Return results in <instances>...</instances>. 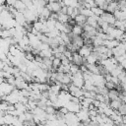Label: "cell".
Masks as SVG:
<instances>
[{
	"label": "cell",
	"mask_w": 126,
	"mask_h": 126,
	"mask_svg": "<svg viewBox=\"0 0 126 126\" xmlns=\"http://www.w3.org/2000/svg\"><path fill=\"white\" fill-rule=\"evenodd\" d=\"M71 79H72L71 82H72V84H73L74 86L83 89L84 84H85V80H84V77H83V73H82L80 70H79L77 73L73 74Z\"/></svg>",
	"instance_id": "cell-1"
},
{
	"label": "cell",
	"mask_w": 126,
	"mask_h": 126,
	"mask_svg": "<svg viewBox=\"0 0 126 126\" xmlns=\"http://www.w3.org/2000/svg\"><path fill=\"white\" fill-rule=\"evenodd\" d=\"M92 81L95 87L101 88V87L105 86V79H104V76L101 74H93L92 75Z\"/></svg>",
	"instance_id": "cell-2"
},
{
	"label": "cell",
	"mask_w": 126,
	"mask_h": 126,
	"mask_svg": "<svg viewBox=\"0 0 126 126\" xmlns=\"http://www.w3.org/2000/svg\"><path fill=\"white\" fill-rule=\"evenodd\" d=\"M77 117L79 118V120L82 123L88 122L90 120V115H89V108H85V107H81L80 110L78 112H76Z\"/></svg>",
	"instance_id": "cell-3"
},
{
	"label": "cell",
	"mask_w": 126,
	"mask_h": 126,
	"mask_svg": "<svg viewBox=\"0 0 126 126\" xmlns=\"http://www.w3.org/2000/svg\"><path fill=\"white\" fill-rule=\"evenodd\" d=\"M46 7L52 12V13H59L62 6L60 4L59 1H56V0H49L48 4L46 5Z\"/></svg>",
	"instance_id": "cell-4"
},
{
	"label": "cell",
	"mask_w": 126,
	"mask_h": 126,
	"mask_svg": "<svg viewBox=\"0 0 126 126\" xmlns=\"http://www.w3.org/2000/svg\"><path fill=\"white\" fill-rule=\"evenodd\" d=\"M99 18H100L103 22H106L108 25H111V26H113L114 23H115V21H116V19H115V17L113 16V14L108 13V12H106V11H104L103 14H102Z\"/></svg>",
	"instance_id": "cell-5"
},
{
	"label": "cell",
	"mask_w": 126,
	"mask_h": 126,
	"mask_svg": "<svg viewBox=\"0 0 126 126\" xmlns=\"http://www.w3.org/2000/svg\"><path fill=\"white\" fill-rule=\"evenodd\" d=\"M93 45H86V44H84L82 47H80L79 49H78V53L82 56V57H84V58H86L88 55H90L92 52H93Z\"/></svg>",
	"instance_id": "cell-6"
},
{
	"label": "cell",
	"mask_w": 126,
	"mask_h": 126,
	"mask_svg": "<svg viewBox=\"0 0 126 126\" xmlns=\"http://www.w3.org/2000/svg\"><path fill=\"white\" fill-rule=\"evenodd\" d=\"M69 93H70L71 95H73V96L80 97V96L83 95L84 91H83V89L78 88V87H76V86H74V85L72 84V85H69Z\"/></svg>",
	"instance_id": "cell-7"
},
{
	"label": "cell",
	"mask_w": 126,
	"mask_h": 126,
	"mask_svg": "<svg viewBox=\"0 0 126 126\" xmlns=\"http://www.w3.org/2000/svg\"><path fill=\"white\" fill-rule=\"evenodd\" d=\"M71 43L76 46L77 49H79L80 47H82L84 45V38L81 35H74L71 37Z\"/></svg>",
	"instance_id": "cell-8"
},
{
	"label": "cell",
	"mask_w": 126,
	"mask_h": 126,
	"mask_svg": "<svg viewBox=\"0 0 126 126\" xmlns=\"http://www.w3.org/2000/svg\"><path fill=\"white\" fill-rule=\"evenodd\" d=\"M65 107L68 109V111H71V112H75V113H76V112H78V111L80 110L81 104H80V103H76V102L70 100V101H68V102L65 104Z\"/></svg>",
	"instance_id": "cell-9"
},
{
	"label": "cell",
	"mask_w": 126,
	"mask_h": 126,
	"mask_svg": "<svg viewBox=\"0 0 126 126\" xmlns=\"http://www.w3.org/2000/svg\"><path fill=\"white\" fill-rule=\"evenodd\" d=\"M98 20H99V17H97V16H91V17H88L87 18V24L88 25H90V26H92V27H94V28H95L96 30L97 29H99V27H98V24H97V22H98Z\"/></svg>",
	"instance_id": "cell-10"
},
{
	"label": "cell",
	"mask_w": 126,
	"mask_h": 126,
	"mask_svg": "<svg viewBox=\"0 0 126 126\" xmlns=\"http://www.w3.org/2000/svg\"><path fill=\"white\" fill-rule=\"evenodd\" d=\"M83 60H84V58L78 53V51L72 52V61H71V62H73L74 64L80 66V65L83 64Z\"/></svg>",
	"instance_id": "cell-11"
},
{
	"label": "cell",
	"mask_w": 126,
	"mask_h": 126,
	"mask_svg": "<svg viewBox=\"0 0 126 126\" xmlns=\"http://www.w3.org/2000/svg\"><path fill=\"white\" fill-rule=\"evenodd\" d=\"M117 9H119L117 1L112 0V1H110L109 3H107V7H106V10H105V11H106V12H108V13L113 14V13H114V11H116Z\"/></svg>",
	"instance_id": "cell-12"
},
{
	"label": "cell",
	"mask_w": 126,
	"mask_h": 126,
	"mask_svg": "<svg viewBox=\"0 0 126 126\" xmlns=\"http://www.w3.org/2000/svg\"><path fill=\"white\" fill-rule=\"evenodd\" d=\"M14 19H15V21H16L17 24H20V25H22V26H24V25L27 23L26 18H25V16H24V13H21V12H17V13L14 15Z\"/></svg>",
	"instance_id": "cell-13"
},
{
	"label": "cell",
	"mask_w": 126,
	"mask_h": 126,
	"mask_svg": "<svg viewBox=\"0 0 126 126\" xmlns=\"http://www.w3.org/2000/svg\"><path fill=\"white\" fill-rule=\"evenodd\" d=\"M97 61H98L97 54H96V52H94V51H93L90 55H88V56L86 57V62H87V64H95V63H97Z\"/></svg>",
	"instance_id": "cell-14"
},
{
	"label": "cell",
	"mask_w": 126,
	"mask_h": 126,
	"mask_svg": "<svg viewBox=\"0 0 126 126\" xmlns=\"http://www.w3.org/2000/svg\"><path fill=\"white\" fill-rule=\"evenodd\" d=\"M119 42H120V41L117 40V39H111V40L105 39V40H103V45H104L105 47L109 48V49H112V48L116 47V46L119 44Z\"/></svg>",
	"instance_id": "cell-15"
},
{
	"label": "cell",
	"mask_w": 126,
	"mask_h": 126,
	"mask_svg": "<svg viewBox=\"0 0 126 126\" xmlns=\"http://www.w3.org/2000/svg\"><path fill=\"white\" fill-rule=\"evenodd\" d=\"M13 7H14L18 12H21V13H24V12L26 11V9H27L26 4H25L22 0H17Z\"/></svg>",
	"instance_id": "cell-16"
},
{
	"label": "cell",
	"mask_w": 126,
	"mask_h": 126,
	"mask_svg": "<svg viewBox=\"0 0 126 126\" xmlns=\"http://www.w3.org/2000/svg\"><path fill=\"white\" fill-rule=\"evenodd\" d=\"M86 67L92 74H100V67L96 64H86Z\"/></svg>",
	"instance_id": "cell-17"
},
{
	"label": "cell",
	"mask_w": 126,
	"mask_h": 126,
	"mask_svg": "<svg viewBox=\"0 0 126 126\" xmlns=\"http://www.w3.org/2000/svg\"><path fill=\"white\" fill-rule=\"evenodd\" d=\"M74 21L77 25H80V26H84L87 22V17L82 15V14H78L75 18H74Z\"/></svg>",
	"instance_id": "cell-18"
},
{
	"label": "cell",
	"mask_w": 126,
	"mask_h": 126,
	"mask_svg": "<svg viewBox=\"0 0 126 126\" xmlns=\"http://www.w3.org/2000/svg\"><path fill=\"white\" fill-rule=\"evenodd\" d=\"M83 28H82V26H80V25H73L72 26V28H71V32L74 34V35H82V33H83Z\"/></svg>",
	"instance_id": "cell-19"
},
{
	"label": "cell",
	"mask_w": 126,
	"mask_h": 126,
	"mask_svg": "<svg viewBox=\"0 0 126 126\" xmlns=\"http://www.w3.org/2000/svg\"><path fill=\"white\" fill-rule=\"evenodd\" d=\"M39 55L43 58V57H47V58H50L53 57V51H52V48L49 47V48H46V49H43V50H40L39 51Z\"/></svg>",
	"instance_id": "cell-20"
},
{
	"label": "cell",
	"mask_w": 126,
	"mask_h": 126,
	"mask_svg": "<svg viewBox=\"0 0 126 126\" xmlns=\"http://www.w3.org/2000/svg\"><path fill=\"white\" fill-rule=\"evenodd\" d=\"M58 14V17H57V21L62 23V24H67L69 23L70 21V17L67 15V14H62V13H57Z\"/></svg>",
	"instance_id": "cell-21"
},
{
	"label": "cell",
	"mask_w": 126,
	"mask_h": 126,
	"mask_svg": "<svg viewBox=\"0 0 126 126\" xmlns=\"http://www.w3.org/2000/svg\"><path fill=\"white\" fill-rule=\"evenodd\" d=\"M123 71H124L123 67H122L120 64H117V65L115 66V68L110 72V75H111V76H113V77H118V75H119V74H121Z\"/></svg>",
	"instance_id": "cell-22"
},
{
	"label": "cell",
	"mask_w": 126,
	"mask_h": 126,
	"mask_svg": "<svg viewBox=\"0 0 126 126\" xmlns=\"http://www.w3.org/2000/svg\"><path fill=\"white\" fill-rule=\"evenodd\" d=\"M92 42H93V45L94 47L96 46H100V45H103V39L100 38L99 36L97 35H94V36H92Z\"/></svg>",
	"instance_id": "cell-23"
},
{
	"label": "cell",
	"mask_w": 126,
	"mask_h": 126,
	"mask_svg": "<svg viewBox=\"0 0 126 126\" xmlns=\"http://www.w3.org/2000/svg\"><path fill=\"white\" fill-rule=\"evenodd\" d=\"M79 12H80V14L86 16L87 18H88V17H91V16H94V13L92 12L91 9H89V8H84L83 6H81V7L79 8Z\"/></svg>",
	"instance_id": "cell-24"
},
{
	"label": "cell",
	"mask_w": 126,
	"mask_h": 126,
	"mask_svg": "<svg viewBox=\"0 0 126 126\" xmlns=\"http://www.w3.org/2000/svg\"><path fill=\"white\" fill-rule=\"evenodd\" d=\"M121 103H122V100H121L120 98H118V99H112V100H110L109 106H110L112 109L117 110V109L119 108V106L121 105Z\"/></svg>",
	"instance_id": "cell-25"
},
{
	"label": "cell",
	"mask_w": 126,
	"mask_h": 126,
	"mask_svg": "<svg viewBox=\"0 0 126 126\" xmlns=\"http://www.w3.org/2000/svg\"><path fill=\"white\" fill-rule=\"evenodd\" d=\"M107 95H108V97H109L110 100H112V99H118L119 98V93L115 89L109 90L108 93H107Z\"/></svg>",
	"instance_id": "cell-26"
},
{
	"label": "cell",
	"mask_w": 126,
	"mask_h": 126,
	"mask_svg": "<svg viewBox=\"0 0 126 126\" xmlns=\"http://www.w3.org/2000/svg\"><path fill=\"white\" fill-rule=\"evenodd\" d=\"M50 14H51V11L45 6V7H43V9H42V11H41V13L39 14L38 17H42V18H44L45 20H47V19L49 18Z\"/></svg>",
	"instance_id": "cell-27"
},
{
	"label": "cell",
	"mask_w": 126,
	"mask_h": 126,
	"mask_svg": "<svg viewBox=\"0 0 126 126\" xmlns=\"http://www.w3.org/2000/svg\"><path fill=\"white\" fill-rule=\"evenodd\" d=\"M91 10H92V12L94 13V16H97V17H100L102 14H103V12H104V10H102L100 7H98V6H95V7H94V8H91Z\"/></svg>",
	"instance_id": "cell-28"
},
{
	"label": "cell",
	"mask_w": 126,
	"mask_h": 126,
	"mask_svg": "<svg viewBox=\"0 0 126 126\" xmlns=\"http://www.w3.org/2000/svg\"><path fill=\"white\" fill-rule=\"evenodd\" d=\"M14 117L12 114H9V113H6L4 115V120H5V124H8V125H12L13 121H14Z\"/></svg>",
	"instance_id": "cell-29"
},
{
	"label": "cell",
	"mask_w": 126,
	"mask_h": 126,
	"mask_svg": "<svg viewBox=\"0 0 126 126\" xmlns=\"http://www.w3.org/2000/svg\"><path fill=\"white\" fill-rule=\"evenodd\" d=\"M69 70H70V73L73 75V74L77 73V72L80 70V66H78V65L74 64L73 62H72V63L70 62V64H69Z\"/></svg>",
	"instance_id": "cell-30"
},
{
	"label": "cell",
	"mask_w": 126,
	"mask_h": 126,
	"mask_svg": "<svg viewBox=\"0 0 126 126\" xmlns=\"http://www.w3.org/2000/svg\"><path fill=\"white\" fill-rule=\"evenodd\" d=\"M113 26H114V28L119 29V30H122V31L125 32V30H124V21H122V20H116Z\"/></svg>",
	"instance_id": "cell-31"
},
{
	"label": "cell",
	"mask_w": 126,
	"mask_h": 126,
	"mask_svg": "<svg viewBox=\"0 0 126 126\" xmlns=\"http://www.w3.org/2000/svg\"><path fill=\"white\" fill-rule=\"evenodd\" d=\"M60 65H61V59L60 58H57V57H54L52 59V68L54 70H56Z\"/></svg>",
	"instance_id": "cell-32"
},
{
	"label": "cell",
	"mask_w": 126,
	"mask_h": 126,
	"mask_svg": "<svg viewBox=\"0 0 126 126\" xmlns=\"http://www.w3.org/2000/svg\"><path fill=\"white\" fill-rule=\"evenodd\" d=\"M114 112H115V110L112 109L110 106H107V107L103 108V114H105L106 116H109V117H110Z\"/></svg>",
	"instance_id": "cell-33"
},
{
	"label": "cell",
	"mask_w": 126,
	"mask_h": 126,
	"mask_svg": "<svg viewBox=\"0 0 126 126\" xmlns=\"http://www.w3.org/2000/svg\"><path fill=\"white\" fill-rule=\"evenodd\" d=\"M9 104H10V103H9V102H7L6 100H2V101H0V110L7 112Z\"/></svg>",
	"instance_id": "cell-34"
},
{
	"label": "cell",
	"mask_w": 126,
	"mask_h": 126,
	"mask_svg": "<svg viewBox=\"0 0 126 126\" xmlns=\"http://www.w3.org/2000/svg\"><path fill=\"white\" fill-rule=\"evenodd\" d=\"M117 111H118V112H119V114H121L122 116L126 115V104H125L124 102H122V103H121V105L119 106V108L117 109Z\"/></svg>",
	"instance_id": "cell-35"
},
{
	"label": "cell",
	"mask_w": 126,
	"mask_h": 126,
	"mask_svg": "<svg viewBox=\"0 0 126 126\" xmlns=\"http://www.w3.org/2000/svg\"><path fill=\"white\" fill-rule=\"evenodd\" d=\"M45 112L47 114H55L56 113V108L52 105H47L45 108Z\"/></svg>",
	"instance_id": "cell-36"
},
{
	"label": "cell",
	"mask_w": 126,
	"mask_h": 126,
	"mask_svg": "<svg viewBox=\"0 0 126 126\" xmlns=\"http://www.w3.org/2000/svg\"><path fill=\"white\" fill-rule=\"evenodd\" d=\"M25 58L29 61H33L34 60V55L32 52H25Z\"/></svg>",
	"instance_id": "cell-37"
},
{
	"label": "cell",
	"mask_w": 126,
	"mask_h": 126,
	"mask_svg": "<svg viewBox=\"0 0 126 126\" xmlns=\"http://www.w3.org/2000/svg\"><path fill=\"white\" fill-rule=\"evenodd\" d=\"M115 85L110 81V82H105V88L107 89V90H113V89H115Z\"/></svg>",
	"instance_id": "cell-38"
},
{
	"label": "cell",
	"mask_w": 126,
	"mask_h": 126,
	"mask_svg": "<svg viewBox=\"0 0 126 126\" xmlns=\"http://www.w3.org/2000/svg\"><path fill=\"white\" fill-rule=\"evenodd\" d=\"M16 1L17 0H5V3L7 4V6H14Z\"/></svg>",
	"instance_id": "cell-39"
},
{
	"label": "cell",
	"mask_w": 126,
	"mask_h": 126,
	"mask_svg": "<svg viewBox=\"0 0 126 126\" xmlns=\"http://www.w3.org/2000/svg\"><path fill=\"white\" fill-rule=\"evenodd\" d=\"M58 111H60L62 114H64V115H65V114L68 112V109H67L65 106H62V107H60V108L58 109Z\"/></svg>",
	"instance_id": "cell-40"
},
{
	"label": "cell",
	"mask_w": 126,
	"mask_h": 126,
	"mask_svg": "<svg viewBox=\"0 0 126 126\" xmlns=\"http://www.w3.org/2000/svg\"><path fill=\"white\" fill-rule=\"evenodd\" d=\"M119 64L123 67V69H124V70H126V59H124V60H123L122 62H120Z\"/></svg>",
	"instance_id": "cell-41"
},
{
	"label": "cell",
	"mask_w": 126,
	"mask_h": 126,
	"mask_svg": "<svg viewBox=\"0 0 126 126\" xmlns=\"http://www.w3.org/2000/svg\"><path fill=\"white\" fill-rule=\"evenodd\" d=\"M98 126H114V124H111V123H104V122H102V123L98 124Z\"/></svg>",
	"instance_id": "cell-42"
},
{
	"label": "cell",
	"mask_w": 126,
	"mask_h": 126,
	"mask_svg": "<svg viewBox=\"0 0 126 126\" xmlns=\"http://www.w3.org/2000/svg\"><path fill=\"white\" fill-rule=\"evenodd\" d=\"M4 66H5V62H3V61L0 59V70H2V69L4 68Z\"/></svg>",
	"instance_id": "cell-43"
},
{
	"label": "cell",
	"mask_w": 126,
	"mask_h": 126,
	"mask_svg": "<svg viewBox=\"0 0 126 126\" xmlns=\"http://www.w3.org/2000/svg\"><path fill=\"white\" fill-rule=\"evenodd\" d=\"M5 124V120H4V116L3 117H0V125H3Z\"/></svg>",
	"instance_id": "cell-44"
},
{
	"label": "cell",
	"mask_w": 126,
	"mask_h": 126,
	"mask_svg": "<svg viewBox=\"0 0 126 126\" xmlns=\"http://www.w3.org/2000/svg\"><path fill=\"white\" fill-rule=\"evenodd\" d=\"M5 4V0H0V5H3Z\"/></svg>",
	"instance_id": "cell-45"
},
{
	"label": "cell",
	"mask_w": 126,
	"mask_h": 126,
	"mask_svg": "<svg viewBox=\"0 0 126 126\" xmlns=\"http://www.w3.org/2000/svg\"><path fill=\"white\" fill-rule=\"evenodd\" d=\"M105 1H106L107 3H109V2H110V1H112V0H105Z\"/></svg>",
	"instance_id": "cell-46"
},
{
	"label": "cell",
	"mask_w": 126,
	"mask_h": 126,
	"mask_svg": "<svg viewBox=\"0 0 126 126\" xmlns=\"http://www.w3.org/2000/svg\"><path fill=\"white\" fill-rule=\"evenodd\" d=\"M32 126H37V125H36V124H32Z\"/></svg>",
	"instance_id": "cell-47"
},
{
	"label": "cell",
	"mask_w": 126,
	"mask_h": 126,
	"mask_svg": "<svg viewBox=\"0 0 126 126\" xmlns=\"http://www.w3.org/2000/svg\"><path fill=\"white\" fill-rule=\"evenodd\" d=\"M122 10H123V11H126V7H125L124 9H122Z\"/></svg>",
	"instance_id": "cell-48"
}]
</instances>
